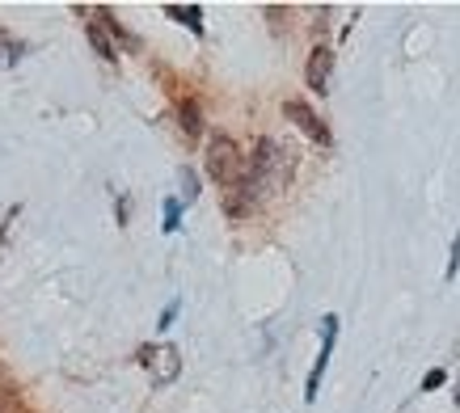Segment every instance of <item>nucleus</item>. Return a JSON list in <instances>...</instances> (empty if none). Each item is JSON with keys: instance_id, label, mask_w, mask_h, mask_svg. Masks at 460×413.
<instances>
[{"instance_id": "nucleus-7", "label": "nucleus", "mask_w": 460, "mask_h": 413, "mask_svg": "<svg viewBox=\"0 0 460 413\" xmlns=\"http://www.w3.org/2000/svg\"><path fill=\"white\" fill-rule=\"evenodd\" d=\"M165 13L178 17V22H186V26L195 30V34H203V13H199V4H169Z\"/></svg>"}, {"instance_id": "nucleus-12", "label": "nucleus", "mask_w": 460, "mask_h": 413, "mask_svg": "<svg viewBox=\"0 0 460 413\" xmlns=\"http://www.w3.org/2000/svg\"><path fill=\"white\" fill-rule=\"evenodd\" d=\"M456 270H460V233H456V241H452V262H447V278H456Z\"/></svg>"}, {"instance_id": "nucleus-9", "label": "nucleus", "mask_w": 460, "mask_h": 413, "mask_svg": "<svg viewBox=\"0 0 460 413\" xmlns=\"http://www.w3.org/2000/svg\"><path fill=\"white\" fill-rule=\"evenodd\" d=\"M178 181H181V198H186V203H195V198H199V178H195V169H181Z\"/></svg>"}, {"instance_id": "nucleus-5", "label": "nucleus", "mask_w": 460, "mask_h": 413, "mask_svg": "<svg viewBox=\"0 0 460 413\" xmlns=\"http://www.w3.org/2000/svg\"><path fill=\"white\" fill-rule=\"evenodd\" d=\"M330 76H334V51L330 47H317L313 56H308V68H305V81L313 93H325L330 89Z\"/></svg>"}, {"instance_id": "nucleus-8", "label": "nucleus", "mask_w": 460, "mask_h": 413, "mask_svg": "<svg viewBox=\"0 0 460 413\" xmlns=\"http://www.w3.org/2000/svg\"><path fill=\"white\" fill-rule=\"evenodd\" d=\"M181 131H186V139H195L199 131H203V123H199V106H195V101H181Z\"/></svg>"}, {"instance_id": "nucleus-15", "label": "nucleus", "mask_w": 460, "mask_h": 413, "mask_svg": "<svg viewBox=\"0 0 460 413\" xmlns=\"http://www.w3.org/2000/svg\"><path fill=\"white\" fill-rule=\"evenodd\" d=\"M456 405H460V388H456Z\"/></svg>"}, {"instance_id": "nucleus-11", "label": "nucleus", "mask_w": 460, "mask_h": 413, "mask_svg": "<svg viewBox=\"0 0 460 413\" xmlns=\"http://www.w3.org/2000/svg\"><path fill=\"white\" fill-rule=\"evenodd\" d=\"M178 228H181V203L165 198V233H178Z\"/></svg>"}, {"instance_id": "nucleus-2", "label": "nucleus", "mask_w": 460, "mask_h": 413, "mask_svg": "<svg viewBox=\"0 0 460 413\" xmlns=\"http://www.w3.org/2000/svg\"><path fill=\"white\" fill-rule=\"evenodd\" d=\"M140 363L153 372V384H169V380H178V372H181V358L173 346H144Z\"/></svg>"}, {"instance_id": "nucleus-3", "label": "nucleus", "mask_w": 460, "mask_h": 413, "mask_svg": "<svg viewBox=\"0 0 460 413\" xmlns=\"http://www.w3.org/2000/svg\"><path fill=\"white\" fill-rule=\"evenodd\" d=\"M334 342H338V317L330 312V317L321 321V355L317 363H313V372H308V388L305 397L317 400V388H321V375H325V367H330V355H334Z\"/></svg>"}, {"instance_id": "nucleus-6", "label": "nucleus", "mask_w": 460, "mask_h": 413, "mask_svg": "<svg viewBox=\"0 0 460 413\" xmlns=\"http://www.w3.org/2000/svg\"><path fill=\"white\" fill-rule=\"evenodd\" d=\"M89 42H93V51H98L102 59H119V51H114L111 34L102 30V22H89Z\"/></svg>"}, {"instance_id": "nucleus-14", "label": "nucleus", "mask_w": 460, "mask_h": 413, "mask_svg": "<svg viewBox=\"0 0 460 413\" xmlns=\"http://www.w3.org/2000/svg\"><path fill=\"white\" fill-rule=\"evenodd\" d=\"M173 317H178V303H169V308H165V317H161V330H169V325H173Z\"/></svg>"}, {"instance_id": "nucleus-1", "label": "nucleus", "mask_w": 460, "mask_h": 413, "mask_svg": "<svg viewBox=\"0 0 460 413\" xmlns=\"http://www.w3.org/2000/svg\"><path fill=\"white\" fill-rule=\"evenodd\" d=\"M208 178L220 186H237L245 178V156L228 136H211L208 144Z\"/></svg>"}, {"instance_id": "nucleus-13", "label": "nucleus", "mask_w": 460, "mask_h": 413, "mask_svg": "<svg viewBox=\"0 0 460 413\" xmlns=\"http://www.w3.org/2000/svg\"><path fill=\"white\" fill-rule=\"evenodd\" d=\"M444 380H447V375L439 372V367H435V372L427 375V380H422V388H439V384H444Z\"/></svg>"}, {"instance_id": "nucleus-4", "label": "nucleus", "mask_w": 460, "mask_h": 413, "mask_svg": "<svg viewBox=\"0 0 460 413\" xmlns=\"http://www.w3.org/2000/svg\"><path fill=\"white\" fill-rule=\"evenodd\" d=\"M283 114H288V119H292V123L300 127V131H305V136L313 139V144H321V148H330V139H334V136H330V127L321 123V119H317L313 110H308L305 101H288V106H283Z\"/></svg>"}, {"instance_id": "nucleus-10", "label": "nucleus", "mask_w": 460, "mask_h": 413, "mask_svg": "<svg viewBox=\"0 0 460 413\" xmlns=\"http://www.w3.org/2000/svg\"><path fill=\"white\" fill-rule=\"evenodd\" d=\"M17 56H22V42H13L9 34H0V64L9 68V64H17Z\"/></svg>"}]
</instances>
